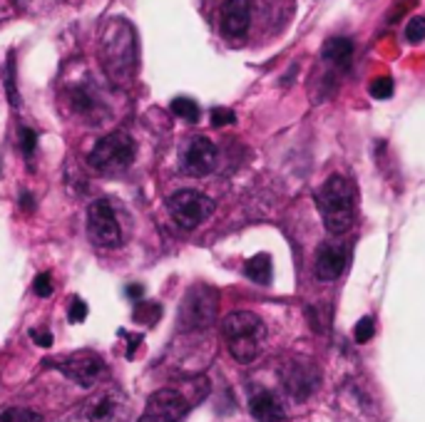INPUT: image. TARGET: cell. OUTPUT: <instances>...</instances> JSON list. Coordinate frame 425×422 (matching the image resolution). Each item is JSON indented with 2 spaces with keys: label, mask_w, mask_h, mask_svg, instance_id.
<instances>
[{
  "label": "cell",
  "mask_w": 425,
  "mask_h": 422,
  "mask_svg": "<svg viewBox=\"0 0 425 422\" xmlns=\"http://www.w3.org/2000/svg\"><path fill=\"white\" fill-rule=\"evenodd\" d=\"M316 207H319V214L323 219V226H326L328 234L341 236L354 226L356 196L351 184L343 176H328L323 187L316 191Z\"/></svg>",
  "instance_id": "2"
},
{
  "label": "cell",
  "mask_w": 425,
  "mask_h": 422,
  "mask_svg": "<svg viewBox=\"0 0 425 422\" xmlns=\"http://www.w3.org/2000/svg\"><path fill=\"white\" fill-rule=\"evenodd\" d=\"M33 291L38 293L40 298H47V296L53 293V279H50V273H40L33 283Z\"/></svg>",
  "instance_id": "28"
},
{
  "label": "cell",
  "mask_w": 425,
  "mask_h": 422,
  "mask_svg": "<svg viewBox=\"0 0 425 422\" xmlns=\"http://www.w3.org/2000/svg\"><path fill=\"white\" fill-rule=\"evenodd\" d=\"M35 144H38V134H35V130L23 127V130H20V150L25 152L27 156H33Z\"/></svg>",
  "instance_id": "26"
},
{
  "label": "cell",
  "mask_w": 425,
  "mask_h": 422,
  "mask_svg": "<svg viewBox=\"0 0 425 422\" xmlns=\"http://www.w3.org/2000/svg\"><path fill=\"white\" fill-rule=\"evenodd\" d=\"M142 293H144V288L139 286V283H132V286H127V296H130V298L139 301V298H142Z\"/></svg>",
  "instance_id": "31"
},
{
  "label": "cell",
  "mask_w": 425,
  "mask_h": 422,
  "mask_svg": "<svg viewBox=\"0 0 425 422\" xmlns=\"http://www.w3.org/2000/svg\"><path fill=\"white\" fill-rule=\"evenodd\" d=\"M172 112L177 115L179 119H184L187 124H196L199 122V104L194 102L192 97H174L172 99Z\"/></svg>",
  "instance_id": "18"
},
{
  "label": "cell",
  "mask_w": 425,
  "mask_h": 422,
  "mask_svg": "<svg viewBox=\"0 0 425 422\" xmlns=\"http://www.w3.org/2000/svg\"><path fill=\"white\" fill-rule=\"evenodd\" d=\"M20 204H23V207H25L27 211H30V209H33V196H30V194H23V199H20Z\"/></svg>",
  "instance_id": "32"
},
{
  "label": "cell",
  "mask_w": 425,
  "mask_h": 422,
  "mask_svg": "<svg viewBox=\"0 0 425 422\" xmlns=\"http://www.w3.org/2000/svg\"><path fill=\"white\" fill-rule=\"evenodd\" d=\"M236 122V115L227 107H214L211 110V124L214 127H227V124H234Z\"/></svg>",
  "instance_id": "27"
},
{
  "label": "cell",
  "mask_w": 425,
  "mask_h": 422,
  "mask_svg": "<svg viewBox=\"0 0 425 422\" xmlns=\"http://www.w3.org/2000/svg\"><path fill=\"white\" fill-rule=\"evenodd\" d=\"M249 412L256 422H284L286 412H284V405L279 403V397L274 392H256L251 400H249Z\"/></svg>",
  "instance_id": "15"
},
{
  "label": "cell",
  "mask_w": 425,
  "mask_h": 422,
  "mask_svg": "<svg viewBox=\"0 0 425 422\" xmlns=\"http://www.w3.org/2000/svg\"><path fill=\"white\" fill-rule=\"evenodd\" d=\"M100 60L115 82H127L137 70V35L127 20H110L100 35Z\"/></svg>",
  "instance_id": "1"
},
{
  "label": "cell",
  "mask_w": 425,
  "mask_h": 422,
  "mask_svg": "<svg viewBox=\"0 0 425 422\" xmlns=\"http://www.w3.org/2000/svg\"><path fill=\"white\" fill-rule=\"evenodd\" d=\"M124 417H127V400L115 388L97 392L87 405L90 422H124Z\"/></svg>",
  "instance_id": "11"
},
{
  "label": "cell",
  "mask_w": 425,
  "mask_h": 422,
  "mask_svg": "<svg viewBox=\"0 0 425 422\" xmlns=\"http://www.w3.org/2000/svg\"><path fill=\"white\" fill-rule=\"evenodd\" d=\"M425 38V18H413L406 25V40L408 43H420Z\"/></svg>",
  "instance_id": "24"
},
{
  "label": "cell",
  "mask_w": 425,
  "mask_h": 422,
  "mask_svg": "<svg viewBox=\"0 0 425 422\" xmlns=\"http://www.w3.org/2000/svg\"><path fill=\"white\" fill-rule=\"evenodd\" d=\"M0 422H43L35 410L25 408H8L0 412Z\"/></svg>",
  "instance_id": "21"
},
{
  "label": "cell",
  "mask_w": 425,
  "mask_h": 422,
  "mask_svg": "<svg viewBox=\"0 0 425 422\" xmlns=\"http://www.w3.org/2000/svg\"><path fill=\"white\" fill-rule=\"evenodd\" d=\"M216 167V144L207 137H194L182 154V169L192 176H207Z\"/></svg>",
  "instance_id": "10"
},
{
  "label": "cell",
  "mask_w": 425,
  "mask_h": 422,
  "mask_svg": "<svg viewBox=\"0 0 425 422\" xmlns=\"http://www.w3.org/2000/svg\"><path fill=\"white\" fill-rule=\"evenodd\" d=\"M167 211L182 228H194L214 214V202L196 189H182L167 199Z\"/></svg>",
  "instance_id": "5"
},
{
  "label": "cell",
  "mask_w": 425,
  "mask_h": 422,
  "mask_svg": "<svg viewBox=\"0 0 425 422\" xmlns=\"http://www.w3.org/2000/svg\"><path fill=\"white\" fill-rule=\"evenodd\" d=\"M346 251L334 244H323L316 253V263H314V273L321 283H331L346 271Z\"/></svg>",
  "instance_id": "14"
},
{
  "label": "cell",
  "mask_w": 425,
  "mask_h": 422,
  "mask_svg": "<svg viewBox=\"0 0 425 422\" xmlns=\"http://www.w3.org/2000/svg\"><path fill=\"white\" fill-rule=\"evenodd\" d=\"M373 333H376V323H373L371 316H363V318L356 323L354 328V338H356V343H368L373 338Z\"/></svg>",
  "instance_id": "22"
},
{
  "label": "cell",
  "mask_w": 425,
  "mask_h": 422,
  "mask_svg": "<svg viewBox=\"0 0 425 422\" xmlns=\"http://www.w3.org/2000/svg\"><path fill=\"white\" fill-rule=\"evenodd\" d=\"M244 273H246V276L254 281V283H262V286H266L268 281H271V256H268V253H256L254 259L246 261Z\"/></svg>",
  "instance_id": "17"
},
{
  "label": "cell",
  "mask_w": 425,
  "mask_h": 422,
  "mask_svg": "<svg viewBox=\"0 0 425 422\" xmlns=\"http://www.w3.org/2000/svg\"><path fill=\"white\" fill-rule=\"evenodd\" d=\"M70 102H72V107L80 112V115H92V112H97V99L92 97L90 95V90H85V87H78V90H72L70 92Z\"/></svg>",
  "instance_id": "19"
},
{
  "label": "cell",
  "mask_w": 425,
  "mask_h": 422,
  "mask_svg": "<svg viewBox=\"0 0 425 422\" xmlns=\"http://www.w3.org/2000/svg\"><path fill=\"white\" fill-rule=\"evenodd\" d=\"M351 55H354V43L348 38H331L321 47V58L341 67H346L351 62Z\"/></svg>",
  "instance_id": "16"
},
{
  "label": "cell",
  "mask_w": 425,
  "mask_h": 422,
  "mask_svg": "<svg viewBox=\"0 0 425 422\" xmlns=\"http://www.w3.org/2000/svg\"><path fill=\"white\" fill-rule=\"evenodd\" d=\"M189 408L192 403L187 400L182 390L164 388L152 392L137 422H182L189 412Z\"/></svg>",
  "instance_id": "8"
},
{
  "label": "cell",
  "mask_w": 425,
  "mask_h": 422,
  "mask_svg": "<svg viewBox=\"0 0 425 422\" xmlns=\"http://www.w3.org/2000/svg\"><path fill=\"white\" fill-rule=\"evenodd\" d=\"M58 368H60V373L65 377H70L75 385H80V388H92V385L100 380L102 371H105V360H102L97 353L82 351V353H75V355L62 357L58 363Z\"/></svg>",
  "instance_id": "9"
},
{
  "label": "cell",
  "mask_w": 425,
  "mask_h": 422,
  "mask_svg": "<svg viewBox=\"0 0 425 422\" xmlns=\"http://www.w3.org/2000/svg\"><path fill=\"white\" fill-rule=\"evenodd\" d=\"M132 318L142 325H154L159 318H162V305L154 303V301H142V303H137Z\"/></svg>",
  "instance_id": "20"
},
{
  "label": "cell",
  "mask_w": 425,
  "mask_h": 422,
  "mask_svg": "<svg viewBox=\"0 0 425 422\" xmlns=\"http://www.w3.org/2000/svg\"><path fill=\"white\" fill-rule=\"evenodd\" d=\"M87 234L102 248H117L122 244V228L107 199H97L87 209Z\"/></svg>",
  "instance_id": "7"
},
{
  "label": "cell",
  "mask_w": 425,
  "mask_h": 422,
  "mask_svg": "<svg viewBox=\"0 0 425 422\" xmlns=\"http://www.w3.org/2000/svg\"><path fill=\"white\" fill-rule=\"evenodd\" d=\"M119 336L130 340V345H127V357H135V348L142 343V336H130V333L124 331V328H119Z\"/></svg>",
  "instance_id": "30"
},
{
  "label": "cell",
  "mask_w": 425,
  "mask_h": 422,
  "mask_svg": "<svg viewBox=\"0 0 425 422\" xmlns=\"http://www.w3.org/2000/svg\"><path fill=\"white\" fill-rule=\"evenodd\" d=\"M87 313H90V308H87L85 301H82V298H72L70 311H67V320H70V323H82V320L87 318Z\"/></svg>",
  "instance_id": "25"
},
{
  "label": "cell",
  "mask_w": 425,
  "mask_h": 422,
  "mask_svg": "<svg viewBox=\"0 0 425 422\" xmlns=\"http://www.w3.org/2000/svg\"><path fill=\"white\" fill-rule=\"evenodd\" d=\"M251 23L249 0H224L222 5V33L227 38H244Z\"/></svg>",
  "instance_id": "13"
},
{
  "label": "cell",
  "mask_w": 425,
  "mask_h": 422,
  "mask_svg": "<svg viewBox=\"0 0 425 422\" xmlns=\"http://www.w3.org/2000/svg\"><path fill=\"white\" fill-rule=\"evenodd\" d=\"M284 388L296 397V400H308L319 388V373L306 363H288L284 368Z\"/></svg>",
  "instance_id": "12"
},
{
  "label": "cell",
  "mask_w": 425,
  "mask_h": 422,
  "mask_svg": "<svg viewBox=\"0 0 425 422\" xmlns=\"http://www.w3.org/2000/svg\"><path fill=\"white\" fill-rule=\"evenodd\" d=\"M135 139L127 132H112L92 147L87 162L100 174H119L135 162Z\"/></svg>",
  "instance_id": "4"
},
{
  "label": "cell",
  "mask_w": 425,
  "mask_h": 422,
  "mask_svg": "<svg viewBox=\"0 0 425 422\" xmlns=\"http://www.w3.org/2000/svg\"><path fill=\"white\" fill-rule=\"evenodd\" d=\"M30 338H33V343L40 345V348H50L53 345V336L47 331H30Z\"/></svg>",
  "instance_id": "29"
},
{
  "label": "cell",
  "mask_w": 425,
  "mask_h": 422,
  "mask_svg": "<svg viewBox=\"0 0 425 422\" xmlns=\"http://www.w3.org/2000/svg\"><path fill=\"white\" fill-rule=\"evenodd\" d=\"M391 95H393V80L391 78H378L371 82V97L388 99Z\"/></svg>",
  "instance_id": "23"
},
{
  "label": "cell",
  "mask_w": 425,
  "mask_h": 422,
  "mask_svg": "<svg viewBox=\"0 0 425 422\" xmlns=\"http://www.w3.org/2000/svg\"><path fill=\"white\" fill-rule=\"evenodd\" d=\"M216 308H219V296L209 286H194L182 303L179 311V325L184 331H202L209 328L216 318Z\"/></svg>",
  "instance_id": "6"
},
{
  "label": "cell",
  "mask_w": 425,
  "mask_h": 422,
  "mask_svg": "<svg viewBox=\"0 0 425 422\" xmlns=\"http://www.w3.org/2000/svg\"><path fill=\"white\" fill-rule=\"evenodd\" d=\"M222 333H224V340H227V348H229L231 357H234L236 363L249 365L262 355L266 328H264L262 318L256 313L251 311L229 313L222 323Z\"/></svg>",
  "instance_id": "3"
}]
</instances>
